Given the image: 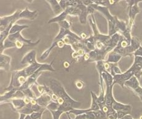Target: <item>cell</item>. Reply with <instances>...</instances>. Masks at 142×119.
<instances>
[{"label": "cell", "mask_w": 142, "mask_h": 119, "mask_svg": "<svg viewBox=\"0 0 142 119\" xmlns=\"http://www.w3.org/2000/svg\"><path fill=\"white\" fill-rule=\"evenodd\" d=\"M50 88L52 93L58 96L57 103L59 104V108L57 110L61 113L69 112L73 110L75 106H78L81 104L80 102L76 101L72 99L70 96L66 93L64 88L60 83L56 80H51L50 82Z\"/></svg>", "instance_id": "6da1fadb"}, {"label": "cell", "mask_w": 142, "mask_h": 119, "mask_svg": "<svg viewBox=\"0 0 142 119\" xmlns=\"http://www.w3.org/2000/svg\"><path fill=\"white\" fill-rule=\"evenodd\" d=\"M140 45L141 44L139 40L135 37H132V39H131L130 45H128L125 48H121L117 46L113 51L114 52L117 53L119 55H121L122 57H126V56H128V55L131 56L138 50Z\"/></svg>", "instance_id": "7a4b0ae2"}, {"label": "cell", "mask_w": 142, "mask_h": 119, "mask_svg": "<svg viewBox=\"0 0 142 119\" xmlns=\"http://www.w3.org/2000/svg\"><path fill=\"white\" fill-rule=\"evenodd\" d=\"M141 2V1H126V3H128V17H129V20L127 23V28L131 30L134 24L136 16L140 12L138 3Z\"/></svg>", "instance_id": "3957f363"}, {"label": "cell", "mask_w": 142, "mask_h": 119, "mask_svg": "<svg viewBox=\"0 0 142 119\" xmlns=\"http://www.w3.org/2000/svg\"><path fill=\"white\" fill-rule=\"evenodd\" d=\"M125 86L130 88L135 92L142 101V88L140 86L139 80L136 76L132 77L129 80L125 82Z\"/></svg>", "instance_id": "277c9868"}, {"label": "cell", "mask_w": 142, "mask_h": 119, "mask_svg": "<svg viewBox=\"0 0 142 119\" xmlns=\"http://www.w3.org/2000/svg\"><path fill=\"white\" fill-rule=\"evenodd\" d=\"M51 99V96L50 95V93H45L41 94V96L39 97L36 99V100L37 105H39L41 107L45 108L48 106V105L50 103Z\"/></svg>", "instance_id": "5b68a950"}, {"label": "cell", "mask_w": 142, "mask_h": 119, "mask_svg": "<svg viewBox=\"0 0 142 119\" xmlns=\"http://www.w3.org/2000/svg\"><path fill=\"white\" fill-rule=\"evenodd\" d=\"M113 109L116 112L119 111V110H126V111H128L132 113V107H131V105L119 103L117 101H115L113 104Z\"/></svg>", "instance_id": "8992f818"}, {"label": "cell", "mask_w": 142, "mask_h": 119, "mask_svg": "<svg viewBox=\"0 0 142 119\" xmlns=\"http://www.w3.org/2000/svg\"><path fill=\"white\" fill-rule=\"evenodd\" d=\"M36 51L35 50H32L30 52L28 53L27 55L24 57L22 61H21L22 64H26V63H30V64H32L33 62H37L36 59Z\"/></svg>", "instance_id": "52a82bcc"}, {"label": "cell", "mask_w": 142, "mask_h": 119, "mask_svg": "<svg viewBox=\"0 0 142 119\" xmlns=\"http://www.w3.org/2000/svg\"><path fill=\"white\" fill-rule=\"evenodd\" d=\"M122 56L119 55V53L116 52H114L113 51H111L108 55V57L105 61L109 63H117L122 58Z\"/></svg>", "instance_id": "ba28073f"}, {"label": "cell", "mask_w": 142, "mask_h": 119, "mask_svg": "<svg viewBox=\"0 0 142 119\" xmlns=\"http://www.w3.org/2000/svg\"><path fill=\"white\" fill-rule=\"evenodd\" d=\"M100 76L102 77L103 80L105 82L106 86H111L113 84V76L108 72H103Z\"/></svg>", "instance_id": "9c48e42d"}, {"label": "cell", "mask_w": 142, "mask_h": 119, "mask_svg": "<svg viewBox=\"0 0 142 119\" xmlns=\"http://www.w3.org/2000/svg\"><path fill=\"white\" fill-rule=\"evenodd\" d=\"M12 103H13V107L15 108V109L17 111L21 110L22 108H24L26 105L24 99H19H19H13L12 100Z\"/></svg>", "instance_id": "30bf717a"}, {"label": "cell", "mask_w": 142, "mask_h": 119, "mask_svg": "<svg viewBox=\"0 0 142 119\" xmlns=\"http://www.w3.org/2000/svg\"><path fill=\"white\" fill-rule=\"evenodd\" d=\"M122 72L120 70L119 67H118L117 63H111V71L110 74H111L113 76H114L116 74H122Z\"/></svg>", "instance_id": "8fae6325"}, {"label": "cell", "mask_w": 142, "mask_h": 119, "mask_svg": "<svg viewBox=\"0 0 142 119\" xmlns=\"http://www.w3.org/2000/svg\"><path fill=\"white\" fill-rule=\"evenodd\" d=\"M47 2L48 3H51V6L52 7L54 12H55L56 14L59 13L62 10L60 5L58 4V2H57V1H47Z\"/></svg>", "instance_id": "7c38bea8"}, {"label": "cell", "mask_w": 142, "mask_h": 119, "mask_svg": "<svg viewBox=\"0 0 142 119\" xmlns=\"http://www.w3.org/2000/svg\"><path fill=\"white\" fill-rule=\"evenodd\" d=\"M117 119L122 118L127 115H131L130 113L126 111V110H119L117 112Z\"/></svg>", "instance_id": "4fadbf2b"}, {"label": "cell", "mask_w": 142, "mask_h": 119, "mask_svg": "<svg viewBox=\"0 0 142 119\" xmlns=\"http://www.w3.org/2000/svg\"><path fill=\"white\" fill-rule=\"evenodd\" d=\"M43 112H33L30 115L32 119H38L41 117V115Z\"/></svg>", "instance_id": "5bb4252c"}, {"label": "cell", "mask_w": 142, "mask_h": 119, "mask_svg": "<svg viewBox=\"0 0 142 119\" xmlns=\"http://www.w3.org/2000/svg\"><path fill=\"white\" fill-rule=\"evenodd\" d=\"M134 55V57L135 56H139V57H142V46L140 45L139 47L138 48V50L135 51V52L133 54Z\"/></svg>", "instance_id": "9a60e30c"}, {"label": "cell", "mask_w": 142, "mask_h": 119, "mask_svg": "<svg viewBox=\"0 0 142 119\" xmlns=\"http://www.w3.org/2000/svg\"><path fill=\"white\" fill-rule=\"evenodd\" d=\"M75 85H76L77 88H79V89H82L84 86L83 83L82 82H81V81H79V80H78V81H77L76 82H75Z\"/></svg>", "instance_id": "2e32d148"}, {"label": "cell", "mask_w": 142, "mask_h": 119, "mask_svg": "<svg viewBox=\"0 0 142 119\" xmlns=\"http://www.w3.org/2000/svg\"><path fill=\"white\" fill-rule=\"evenodd\" d=\"M121 119H134L133 118H132V115H126L125 116H124L123 118H122Z\"/></svg>", "instance_id": "e0dca14e"}, {"label": "cell", "mask_w": 142, "mask_h": 119, "mask_svg": "<svg viewBox=\"0 0 142 119\" xmlns=\"http://www.w3.org/2000/svg\"><path fill=\"white\" fill-rule=\"evenodd\" d=\"M26 115H24V114H22L20 113V118H19V119H24L25 117H26Z\"/></svg>", "instance_id": "ac0fdd59"}, {"label": "cell", "mask_w": 142, "mask_h": 119, "mask_svg": "<svg viewBox=\"0 0 142 119\" xmlns=\"http://www.w3.org/2000/svg\"><path fill=\"white\" fill-rule=\"evenodd\" d=\"M24 119H32V118H31L30 115H27V116H26Z\"/></svg>", "instance_id": "d6986e66"}, {"label": "cell", "mask_w": 142, "mask_h": 119, "mask_svg": "<svg viewBox=\"0 0 142 119\" xmlns=\"http://www.w3.org/2000/svg\"><path fill=\"white\" fill-rule=\"evenodd\" d=\"M38 119H41V118H38Z\"/></svg>", "instance_id": "ffe728a7"}, {"label": "cell", "mask_w": 142, "mask_h": 119, "mask_svg": "<svg viewBox=\"0 0 142 119\" xmlns=\"http://www.w3.org/2000/svg\"><path fill=\"white\" fill-rule=\"evenodd\" d=\"M141 46H142V45H141Z\"/></svg>", "instance_id": "44dd1931"}]
</instances>
